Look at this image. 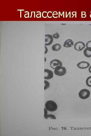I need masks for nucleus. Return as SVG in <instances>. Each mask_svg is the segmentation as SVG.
Segmentation results:
<instances>
[{"instance_id": "a211bd4d", "label": "nucleus", "mask_w": 91, "mask_h": 136, "mask_svg": "<svg viewBox=\"0 0 91 136\" xmlns=\"http://www.w3.org/2000/svg\"><path fill=\"white\" fill-rule=\"evenodd\" d=\"M88 71L89 72L91 73V65L89 66L88 68Z\"/></svg>"}, {"instance_id": "20e7f679", "label": "nucleus", "mask_w": 91, "mask_h": 136, "mask_svg": "<svg viewBox=\"0 0 91 136\" xmlns=\"http://www.w3.org/2000/svg\"><path fill=\"white\" fill-rule=\"evenodd\" d=\"M50 65L52 68L54 69L57 66H62V63L60 60L55 59L52 60L50 62Z\"/></svg>"}, {"instance_id": "f3484780", "label": "nucleus", "mask_w": 91, "mask_h": 136, "mask_svg": "<svg viewBox=\"0 0 91 136\" xmlns=\"http://www.w3.org/2000/svg\"><path fill=\"white\" fill-rule=\"evenodd\" d=\"M45 53L44 54H45L46 53H47L48 52V48L46 46H45Z\"/></svg>"}, {"instance_id": "9d476101", "label": "nucleus", "mask_w": 91, "mask_h": 136, "mask_svg": "<svg viewBox=\"0 0 91 136\" xmlns=\"http://www.w3.org/2000/svg\"><path fill=\"white\" fill-rule=\"evenodd\" d=\"M83 54L86 57H91V47H86L83 51Z\"/></svg>"}, {"instance_id": "f03ea898", "label": "nucleus", "mask_w": 91, "mask_h": 136, "mask_svg": "<svg viewBox=\"0 0 91 136\" xmlns=\"http://www.w3.org/2000/svg\"><path fill=\"white\" fill-rule=\"evenodd\" d=\"M54 72L55 75L61 76H63L66 73V70L64 66H59L54 69Z\"/></svg>"}, {"instance_id": "ddd939ff", "label": "nucleus", "mask_w": 91, "mask_h": 136, "mask_svg": "<svg viewBox=\"0 0 91 136\" xmlns=\"http://www.w3.org/2000/svg\"><path fill=\"white\" fill-rule=\"evenodd\" d=\"M44 84L45 85H44V90H45L46 89L49 88L50 86V84L49 82L46 80H45L44 81Z\"/></svg>"}, {"instance_id": "1a4fd4ad", "label": "nucleus", "mask_w": 91, "mask_h": 136, "mask_svg": "<svg viewBox=\"0 0 91 136\" xmlns=\"http://www.w3.org/2000/svg\"><path fill=\"white\" fill-rule=\"evenodd\" d=\"M74 43L73 40L70 39L66 40L64 42L63 46L66 48H70L72 47Z\"/></svg>"}, {"instance_id": "7ed1b4c3", "label": "nucleus", "mask_w": 91, "mask_h": 136, "mask_svg": "<svg viewBox=\"0 0 91 136\" xmlns=\"http://www.w3.org/2000/svg\"><path fill=\"white\" fill-rule=\"evenodd\" d=\"M78 95L79 97L82 99H85L89 97L90 95V92L86 89H83L79 92Z\"/></svg>"}, {"instance_id": "dca6fc26", "label": "nucleus", "mask_w": 91, "mask_h": 136, "mask_svg": "<svg viewBox=\"0 0 91 136\" xmlns=\"http://www.w3.org/2000/svg\"><path fill=\"white\" fill-rule=\"evenodd\" d=\"M86 47H91V41H88L86 44Z\"/></svg>"}, {"instance_id": "f8f14e48", "label": "nucleus", "mask_w": 91, "mask_h": 136, "mask_svg": "<svg viewBox=\"0 0 91 136\" xmlns=\"http://www.w3.org/2000/svg\"><path fill=\"white\" fill-rule=\"evenodd\" d=\"M86 83L87 86L91 87V76L87 78L86 80Z\"/></svg>"}, {"instance_id": "6ab92c4d", "label": "nucleus", "mask_w": 91, "mask_h": 136, "mask_svg": "<svg viewBox=\"0 0 91 136\" xmlns=\"http://www.w3.org/2000/svg\"><path fill=\"white\" fill-rule=\"evenodd\" d=\"M46 60V59L45 57H44V62H45Z\"/></svg>"}, {"instance_id": "4468645a", "label": "nucleus", "mask_w": 91, "mask_h": 136, "mask_svg": "<svg viewBox=\"0 0 91 136\" xmlns=\"http://www.w3.org/2000/svg\"><path fill=\"white\" fill-rule=\"evenodd\" d=\"M45 119H47L48 117H49L51 119H56V118L55 117V116L52 114H49L47 115L44 117Z\"/></svg>"}, {"instance_id": "6e6552de", "label": "nucleus", "mask_w": 91, "mask_h": 136, "mask_svg": "<svg viewBox=\"0 0 91 136\" xmlns=\"http://www.w3.org/2000/svg\"><path fill=\"white\" fill-rule=\"evenodd\" d=\"M53 36L50 34H47L45 35V45L48 46L51 45L53 42Z\"/></svg>"}, {"instance_id": "39448f33", "label": "nucleus", "mask_w": 91, "mask_h": 136, "mask_svg": "<svg viewBox=\"0 0 91 136\" xmlns=\"http://www.w3.org/2000/svg\"><path fill=\"white\" fill-rule=\"evenodd\" d=\"M85 47V44L81 41L78 42L76 43L74 45V49L77 51H81L83 50Z\"/></svg>"}, {"instance_id": "423d86ee", "label": "nucleus", "mask_w": 91, "mask_h": 136, "mask_svg": "<svg viewBox=\"0 0 91 136\" xmlns=\"http://www.w3.org/2000/svg\"><path fill=\"white\" fill-rule=\"evenodd\" d=\"M53 76V73L51 70L46 69L44 70V79H50L52 78Z\"/></svg>"}, {"instance_id": "2eb2a0df", "label": "nucleus", "mask_w": 91, "mask_h": 136, "mask_svg": "<svg viewBox=\"0 0 91 136\" xmlns=\"http://www.w3.org/2000/svg\"><path fill=\"white\" fill-rule=\"evenodd\" d=\"M53 37L55 39H58L59 38V36L58 33L57 32L54 34L53 35Z\"/></svg>"}, {"instance_id": "f257e3e1", "label": "nucleus", "mask_w": 91, "mask_h": 136, "mask_svg": "<svg viewBox=\"0 0 91 136\" xmlns=\"http://www.w3.org/2000/svg\"><path fill=\"white\" fill-rule=\"evenodd\" d=\"M45 107L47 110L51 112H53L57 110V106L55 102L50 100L46 102L45 104Z\"/></svg>"}, {"instance_id": "9b49d317", "label": "nucleus", "mask_w": 91, "mask_h": 136, "mask_svg": "<svg viewBox=\"0 0 91 136\" xmlns=\"http://www.w3.org/2000/svg\"><path fill=\"white\" fill-rule=\"evenodd\" d=\"M61 48V45L58 43H56L53 45L52 49L54 51H57L59 50Z\"/></svg>"}, {"instance_id": "0eeeda50", "label": "nucleus", "mask_w": 91, "mask_h": 136, "mask_svg": "<svg viewBox=\"0 0 91 136\" xmlns=\"http://www.w3.org/2000/svg\"><path fill=\"white\" fill-rule=\"evenodd\" d=\"M77 65L79 69H85L88 67L90 66V64L88 62L83 61L78 63Z\"/></svg>"}]
</instances>
